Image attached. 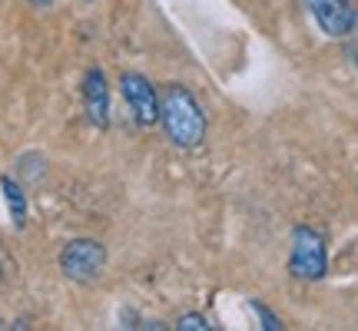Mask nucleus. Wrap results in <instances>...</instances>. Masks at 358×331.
<instances>
[{"instance_id":"39448f33","label":"nucleus","mask_w":358,"mask_h":331,"mask_svg":"<svg viewBox=\"0 0 358 331\" xmlns=\"http://www.w3.org/2000/svg\"><path fill=\"white\" fill-rule=\"evenodd\" d=\"M302 7L312 13V20L319 24L325 37H348L355 24V10L348 0H302Z\"/></svg>"},{"instance_id":"7ed1b4c3","label":"nucleus","mask_w":358,"mask_h":331,"mask_svg":"<svg viewBox=\"0 0 358 331\" xmlns=\"http://www.w3.org/2000/svg\"><path fill=\"white\" fill-rule=\"evenodd\" d=\"M106 268V245L96 239H73L60 252V272L73 281H96Z\"/></svg>"},{"instance_id":"1a4fd4ad","label":"nucleus","mask_w":358,"mask_h":331,"mask_svg":"<svg viewBox=\"0 0 358 331\" xmlns=\"http://www.w3.org/2000/svg\"><path fill=\"white\" fill-rule=\"evenodd\" d=\"M252 311L259 315V321H262V328H268V331H282V321L275 318V315H272V311H268V308L262 305V302H252Z\"/></svg>"},{"instance_id":"9b49d317","label":"nucleus","mask_w":358,"mask_h":331,"mask_svg":"<svg viewBox=\"0 0 358 331\" xmlns=\"http://www.w3.org/2000/svg\"><path fill=\"white\" fill-rule=\"evenodd\" d=\"M3 272H7V258H3V252H0V279H3Z\"/></svg>"},{"instance_id":"f03ea898","label":"nucleus","mask_w":358,"mask_h":331,"mask_svg":"<svg viewBox=\"0 0 358 331\" xmlns=\"http://www.w3.org/2000/svg\"><path fill=\"white\" fill-rule=\"evenodd\" d=\"M329 272V249L325 235L312 226H295L289 245V275L299 281H319Z\"/></svg>"},{"instance_id":"6e6552de","label":"nucleus","mask_w":358,"mask_h":331,"mask_svg":"<svg viewBox=\"0 0 358 331\" xmlns=\"http://www.w3.org/2000/svg\"><path fill=\"white\" fill-rule=\"evenodd\" d=\"M176 328L179 331H209L213 325H209L206 315H196V311H192V315H182V318L176 321Z\"/></svg>"},{"instance_id":"9d476101","label":"nucleus","mask_w":358,"mask_h":331,"mask_svg":"<svg viewBox=\"0 0 358 331\" xmlns=\"http://www.w3.org/2000/svg\"><path fill=\"white\" fill-rule=\"evenodd\" d=\"M27 3H34V7H50L53 0H27Z\"/></svg>"},{"instance_id":"423d86ee","label":"nucleus","mask_w":358,"mask_h":331,"mask_svg":"<svg viewBox=\"0 0 358 331\" xmlns=\"http://www.w3.org/2000/svg\"><path fill=\"white\" fill-rule=\"evenodd\" d=\"M83 106H87V116L93 126H106L110 123V89H106V77L103 70H87L83 77Z\"/></svg>"},{"instance_id":"f257e3e1","label":"nucleus","mask_w":358,"mask_h":331,"mask_svg":"<svg viewBox=\"0 0 358 331\" xmlns=\"http://www.w3.org/2000/svg\"><path fill=\"white\" fill-rule=\"evenodd\" d=\"M159 123L179 149H196L206 140V113L186 87L169 83L159 93Z\"/></svg>"},{"instance_id":"0eeeda50","label":"nucleus","mask_w":358,"mask_h":331,"mask_svg":"<svg viewBox=\"0 0 358 331\" xmlns=\"http://www.w3.org/2000/svg\"><path fill=\"white\" fill-rule=\"evenodd\" d=\"M0 189H3V199H7V209H10L13 226H24L27 222V199H24L20 182H13L10 176H3L0 179Z\"/></svg>"},{"instance_id":"20e7f679","label":"nucleus","mask_w":358,"mask_h":331,"mask_svg":"<svg viewBox=\"0 0 358 331\" xmlns=\"http://www.w3.org/2000/svg\"><path fill=\"white\" fill-rule=\"evenodd\" d=\"M120 93L127 100L129 113L140 126H153L159 123V93L143 73H123L120 77Z\"/></svg>"}]
</instances>
